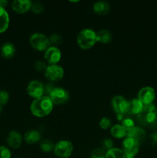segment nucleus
I'll return each mask as SVG.
<instances>
[{
    "instance_id": "f257e3e1",
    "label": "nucleus",
    "mask_w": 157,
    "mask_h": 158,
    "mask_svg": "<svg viewBox=\"0 0 157 158\" xmlns=\"http://www.w3.org/2000/svg\"><path fill=\"white\" fill-rule=\"evenodd\" d=\"M53 103L49 97L42 96L39 98L35 99L32 102L30 110L34 116L37 117H43L49 115L53 109Z\"/></svg>"
},
{
    "instance_id": "f03ea898",
    "label": "nucleus",
    "mask_w": 157,
    "mask_h": 158,
    "mask_svg": "<svg viewBox=\"0 0 157 158\" xmlns=\"http://www.w3.org/2000/svg\"><path fill=\"white\" fill-rule=\"evenodd\" d=\"M139 123L149 127H153L157 125V106L152 103L143 106L142 112L137 115Z\"/></svg>"
},
{
    "instance_id": "7ed1b4c3",
    "label": "nucleus",
    "mask_w": 157,
    "mask_h": 158,
    "mask_svg": "<svg viewBox=\"0 0 157 158\" xmlns=\"http://www.w3.org/2000/svg\"><path fill=\"white\" fill-rule=\"evenodd\" d=\"M96 42V32L92 29H83L77 35V43L83 49H90Z\"/></svg>"
},
{
    "instance_id": "20e7f679",
    "label": "nucleus",
    "mask_w": 157,
    "mask_h": 158,
    "mask_svg": "<svg viewBox=\"0 0 157 158\" xmlns=\"http://www.w3.org/2000/svg\"><path fill=\"white\" fill-rule=\"evenodd\" d=\"M29 42L31 46L38 51H46L51 46L49 39L45 34L40 32L32 34L29 38Z\"/></svg>"
},
{
    "instance_id": "39448f33",
    "label": "nucleus",
    "mask_w": 157,
    "mask_h": 158,
    "mask_svg": "<svg viewBox=\"0 0 157 158\" xmlns=\"http://www.w3.org/2000/svg\"><path fill=\"white\" fill-rule=\"evenodd\" d=\"M74 147L71 141L66 140H59L54 147V154L60 158H68L72 155Z\"/></svg>"
},
{
    "instance_id": "423d86ee",
    "label": "nucleus",
    "mask_w": 157,
    "mask_h": 158,
    "mask_svg": "<svg viewBox=\"0 0 157 158\" xmlns=\"http://www.w3.org/2000/svg\"><path fill=\"white\" fill-rule=\"evenodd\" d=\"M122 146L126 158H134L139 151V143L131 137H126Z\"/></svg>"
},
{
    "instance_id": "0eeeda50",
    "label": "nucleus",
    "mask_w": 157,
    "mask_h": 158,
    "mask_svg": "<svg viewBox=\"0 0 157 158\" xmlns=\"http://www.w3.org/2000/svg\"><path fill=\"white\" fill-rule=\"evenodd\" d=\"M45 76L51 82L61 80L64 77V69L58 64L49 65L45 70Z\"/></svg>"
},
{
    "instance_id": "6e6552de",
    "label": "nucleus",
    "mask_w": 157,
    "mask_h": 158,
    "mask_svg": "<svg viewBox=\"0 0 157 158\" xmlns=\"http://www.w3.org/2000/svg\"><path fill=\"white\" fill-rule=\"evenodd\" d=\"M49 97L51 99L53 104L58 105L66 103L69 100V95L66 89L56 86Z\"/></svg>"
},
{
    "instance_id": "1a4fd4ad",
    "label": "nucleus",
    "mask_w": 157,
    "mask_h": 158,
    "mask_svg": "<svg viewBox=\"0 0 157 158\" xmlns=\"http://www.w3.org/2000/svg\"><path fill=\"white\" fill-rule=\"evenodd\" d=\"M27 93L34 99L44 96V84L38 80H32L27 86Z\"/></svg>"
},
{
    "instance_id": "9d476101",
    "label": "nucleus",
    "mask_w": 157,
    "mask_h": 158,
    "mask_svg": "<svg viewBox=\"0 0 157 158\" xmlns=\"http://www.w3.org/2000/svg\"><path fill=\"white\" fill-rule=\"evenodd\" d=\"M155 98V89L151 86H144L138 93V99L144 105L152 103Z\"/></svg>"
},
{
    "instance_id": "9b49d317",
    "label": "nucleus",
    "mask_w": 157,
    "mask_h": 158,
    "mask_svg": "<svg viewBox=\"0 0 157 158\" xmlns=\"http://www.w3.org/2000/svg\"><path fill=\"white\" fill-rule=\"evenodd\" d=\"M62 52L57 46H51L45 51L44 57L49 65L57 64L61 60Z\"/></svg>"
},
{
    "instance_id": "f8f14e48",
    "label": "nucleus",
    "mask_w": 157,
    "mask_h": 158,
    "mask_svg": "<svg viewBox=\"0 0 157 158\" xmlns=\"http://www.w3.org/2000/svg\"><path fill=\"white\" fill-rule=\"evenodd\" d=\"M112 106L117 114H126L128 101L122 96H115L112 100Z\"/></svg>"
},
{
    "instance_id": "ddd939ff",
    "label": "nucleus",
    "mask_w": 157,
    "mask_h": 158,
    "mask_svg": "<svg viewBox=\"0 0 157 158\" xmlns=\"http://www.w3.org/2000/svg\"><path fill=\"white\" fill-rule=\"evenodd\" d=\"M143 104L138 98H134L128 101V108L126 114L139 115L143 109Z\"/></svg>"
},
{
    "instance_id": "4468645a",
    "label": "nucleus",
    "mask_w": 157,
    "mask_h": 158,
    "mask_svg": "<svg viewBox=\"0 0 157 158\" xmlns=\"http://www.w3.org/2000/svg\"><path fill=\"white\" fill-rule=\"evenodd\" d=\"M32 2L29 0H15L12 2V8L18 13H25L31 9Z\"/></svg>"
},
{
    "instance_id": "2eb2a0df",
    "label": "nucleus",
    "mask_w": 157,
    "mask_h": 158,
    "mask_svg": "<svg viewBox=\"0 0 157 158\" xmlns=\"http://www.w3.org/2000/svg\"><path fill=\"white\" fill-rule=\"evenodd\" d=\"M7 142L11 148L17 149L21 146L22 142V136L18 131H12L8 134Z\"/></svg>"
},
{
    "instance_id": "dca6fc26",
    "label": "nucleus",
    "mask_w": 157,
    "mask_h": 158,
    "mask_svg": "<svg viewBox=\"0 0 157 158\" xmlns=\"http://www.w3.org/2000/svg\"><path fill=\"white\" fill-rule=\"evenodd\" d=\"M126 136L127 137H131L140 143L146 138V131L140 127H134L130 131H127Z\"/></svg>"
},
{
    "instance_id": "f3484780",
    "label": "nucleus",
    "mask_w": 157,
    "mask_h": 158,
    "mask_svg": "<svg viewBox=\"0 0 157 158\" xmlns=\"http://www.w3.org/2000/svg\"><path fill=\"white\" fill-rule=\"evenodd\" d=\"M42 135L39 131L36 130H29L24 134V140L27 143H35L40 141Z\"/></svg>"
},
{
    "instance_id": "a211bd4d",
    "label": "nucleus",
    "mask_w": 157,
    "mask_h": 158,
    "mask_svg": "<svg viewBox=\"0 0 157 158\" xmlns=\"http://www.w3.org/2000/svg\"><path fill=\"white\" fill-rule=\"evenodd\" d=\"M93 10L95 13L99 15H105L107 14L110 10V4L108 2L100 0L97 1L93 5Z\"/></svg>"
},
{
    "instance_id": "6ab92c4d",
    "label": "nucleus",
    "mask_w": 157,
    "mask_h": 158,
    "mask_svg": "<svg viewBox=\"0 0 157 158\" xmlns=\"http://www.w3.org/2000/svg\"><path fill=\"white\" fill-rule=\"evenodd\" d=\"M1 54L4 58L11 59L14 56L15 53V47L12 43H5L1 46Z\"/></svg>"
},
{
    "instance_id": "aec40b11",
    "label": "nucleus",
    "mask_w": 157,
    "mask_h": 158,
    "mask_svg": "<svg viewBox=\"0 0 157 158\" xmlns=\"http://www.w3.org/2000/svg\"><path fill=\"white\" fill-rule=\"evenodd\" d=\"M9 25V15L4 8L0 7V33L6 32Z\"/></svg>"
},
{
    "instance_id": "412c9836",
    "label": "nucleus",
    "mask_w": 157,
    "mask_h": 158,
    "mask_svg": "<svg viewBox=\"0 0 157 158\" xmlns=\"http://www.w3.org/2000/svg\"><path fill=\"white\" fill-rule=\"evenodd\" d=\"M97 42L102 43H109L112 39V35L111 32L108 29H102L96 33Z\"/></svg>"
},
{
    "instance_id": "4be33fe9",
    "label": "nucleus",
    "mask_w": 157,
    "mask_h": 158,
    "mask_svg": "<svg viewBox=\"0 0 157 158\" xmlns=\"http://www.w3.org/2000/svg\"><path fill=\"white\" fill-rule=\"evenodd\" d=\"M110 133L112 137H115L117 139L123 138L127 134V131L120 124H115L112 126L110 130Z\"/></svg>"
},
{
    "instance_id": "5701e85b",
    "label": "nucleus",
    "mask_w": 157,
    "mask_h": 158,
    "mask_svg": "<svg viewBox=\"0 0 157 158\" xmlns=\"http://www.w3.org/2000/svg\"><path fill=\"white\" fill-rule=\"evenodd\" d=\"M106 158H126V157L123 150L114 148L106 151Z\"/></svg>"
},
{
    "instance_id": "b1692460",
    "label": "nucleus",
    "mask_w": 157,
    "mask_h": 158,
    "mask_svg": "<svg viewBox=\"0 0 157 158\" xmlns=\"http://www.w3.org/2000/svg\"><path fill=\"white\" fill-rule=\"evenodd\" d=\"M54 147H55V144L49 139L42 140L40 142V148L44 152H51L54 150Z\"/></svg>"
},
{
    "instance_id": "393cba45",
    "label": "nucleus",
    "mask_w": 157,
    "mask_h": 158,
    "mask_svg": "<svg viewBox=\"0 0 157 158\" xmlns=\"http://www.w3.org/2000/svg\"><path fill=\"white\" fill-rule=\"evenodd\" d=\"M106 151L102 148H95L91 153V158H106Z\"/></svg>"
},
{
    "instance_id": "a878e982",
    "label": "nucleus",
    "mask_w": 157,
    "mask_h": 158,
    "mask_svg": "<svg viewBox=\"0 0 157 158\" xmlns=\"http://www.w3.org/2000/svg\"><path fill=\"white\" fill-rule=\"evenodd\" d=\"M31 9L34 13L40 14L44 10V6L39 2H32Z\"/></svg>"
},
{
    "instance_id": "bb28decb",
    "label": "nucleus",
    "mask_w": 157,
    "mask_h": 158,
    "mask_svg": "<svg viewBox=\"0 0 157 158\" xmlns=\"http://www.w3.org/2000/svg\"><path fill=\"white\" fill-rule=\"evenodd\" d=\"M122 126L124 127V129L126 130V131H130L132 128H133L135 127V123H134V121L131 118H124L122 121Z\"/></svg>"
},
{
    "instance_id": "cd10ccee",
    "label": "nucleus",
    "mask_w": 157,
    "mask_h": 158,
    "mask_svg": "<svg viewBox=\"0 0 157 158\" xmlns=\"http://www.w3.org/2000/svg\"><path fill=\"white\" fill-rule=\"evenodd\" d=\"M101 145H102V148L103 150H105L106 151H109V150L112 149L114 148V143L112 141V140L109 138H106L103 139L101 142Z\"/></svg>"
},
{
    "instance_id": "c85d7f7f",
    "label": "nucleus",
    "mask_w": 157,
    "mask_h": 158,
    "mask_svg": "<svg viewBox=\"0 0 157 158\" xmlns=\"http://www.w3.org/2000/svg\"><path fill=\"white\" fill-rule=\"evenodd\" d=\"M9 94L6 90H0V107L4 106L9 102Z\"/></svg>"
},
{
    "instance_id": "c756f323",
    "label": "nucleus",
    "mask_w": 157,
    "mask_h": 158,
    "mask_svg": "<svg viewBox=\"0 0 157 158\" xmlns=\"http://www.w3.org/2000/svg\"><path fill=\"white\" fill-rule=\"evenodd\" d=\"M49 41H50L51 44L53 45V46H56L57 45L61 44L62 42V38L61 35H58V34H52L49 36Z\"/></svg>"
},
{
    "instance_id": "7c9ffc66",
    "label": "nucleus",
    "mask_w": 157,
    "mask_h": 158,
    "mask_svg": "<svg viewBox=\"0 0 157 158\" xmlns=\"http://www.w3.org/2000/svg\"><path fill=\"white\" fill-rule=\"evenodd\" d=\"M12 154L8 148L5 146H0V158H11Z\"/></svg>"
},
{
    "instance_id": "2f4dec72",
    "label": "nucleus",
    "mask_w": 157,
    "mask_h": 158,
    "mask_svg": "<svg viewBox=\"0 0 157 158\" xmlns=\"http://www.w3.org/2000/svg\"><path fill=\"white\" fill-rule=\"evenodd\" d=\"M55 87L56 86L52 83H48L46 85H44V96L49 97V95L52 94V92L54 90Z\"/></svg>"
},
{
    "instance_id": "473e14b6",
    "label": "nucleus",
    "mask_w": 157,
    "mask_h": 158,
    "mask_svg": "<svg viewBox=\"0 0 157 158\" xmlns=\"http://www.w3.org/2000/svg\"><path fill=\"white\" fill-rule=\"evenodd\" d=\"M99 126L102 129H108L111 126L110 119L107 118V117H103V118H102L101 120L99 121Z\"/></svg>"
},
{
    "instance_id": "72a5a7b5",
    "label": "nucleus",
    "mask_w": 157,
    "mask_h": 158,
    "mask_svg": "<svg viewBox=\"0 0 157 158\" xmlns=\"http://www.w3.org/2000/svg\"><path fill=\"white\" fill-rule=\"evenodd\" d=\"M34 66H35V69L38 71H45L46 67H47L46 63H44L43 61H40V60L35 62Z\"/></svg>"
},
{
    "instance_id": "f704fd0d",
    "label": "nucleus",
    "mask_w": 157,
    "mask_h": 158,
    "mask_svg": "<svg viewBox=\"0 0 157 158\" xmlns=\"http://www.w3.org/2000/svg\"><path fill=\"white\" fill-rule=\"evenodd\" d=\"M149 139L152 145H157V133H153L149 136Z\"/></svg>"
},
{
    "instance_id": "c9c22d12",
    "label": "nucleus",
    "mask_w": 157,
    "mask_h": 158,
    "mask_svg": "<svg viewBox=\"0 0 157 158\" xmlns=\"http://www.w3.org/2000/svg\"><path fill=\"white\" fill-rule=\"evenodd\" d=\"M8 5L7 0H0V7L1 8H6V6Z\"/></svg>"
},
{
    "instance_id": "e433bc0d",
    "label": "nucleus",
    "mask_w": 157,
    "mask_h": 158,
    "mask_svg": "<svg viewBox=\"0 0 157 158\" xmlns=\"http://www.w3.org/2000/svg\"><path fill=\"white\" fill-rule=\"evenodd\" d=\"M0 114H1V107H0Z\"/></svg>"
}]
</instances>
